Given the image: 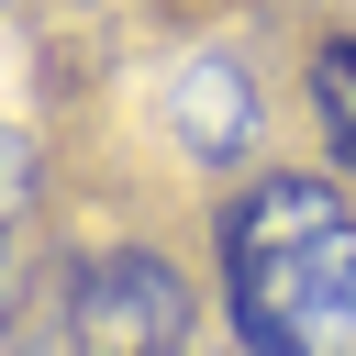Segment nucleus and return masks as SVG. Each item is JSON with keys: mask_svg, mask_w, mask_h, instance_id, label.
I'll list each match as a JSON object with an SVG mask.
<instances>
[{"mask_svg": "<svg viewBox=\"0 0 356 356\" xmlns=\"http://www.w3.org/2000/svg\"><path fill=\"white\" fill-rule=\"evenodd\" d=\"M312 122H323V156L356 178V33L312 56Z\"/></svg>", "mask_w": 356, "mask_h": 356, "instance_id": "20e7f679", "label": "nucleus"}, {"mask_svg": "<svg viewBox=\"0 0 356 356\" xmlns=\"http://www.w3.org/2000/svg\"><path fill=\"white\" fill-rule=\"evenodd\" d=\"M222 312L245 356H356V211L334 178H245L222 211Z\"/></svg>", "mask_w": 356, "mask_h": 356, "instance_id": "f257e3e1", "label": "nucleus"}, {"mask_svg": "<svg viewBox=\"0 0 356 356\" xmlns=\"http://www.w3.org/2000/svg\"><path fill=\"white\" fill-rule=\"evenodd\" d=\"M178 345H189V289L145 245L67 256L44 312L22 323V356H178Z\"/></svg>", "mask_w": 356, "mask_h": 356, "instance_id": "f03ea898", "label": "nucleus"}, {"mask_svg": "<svg viewBox=\"0 0 356 356\" xmlns=\"http://www.w3.org/2000/svg\"><path fill=\"white\" fill-rule=\"evenodd\" d=\"M167 111L189 122V145L200 156H245L256 145V89L222 67V56H200V67H178V89H167Z\"/></svg>", "mask_w": 356, "mask_h": 356, "instance_id": "7ed1b4c3", "label": "nucleus"}]
</instances>
